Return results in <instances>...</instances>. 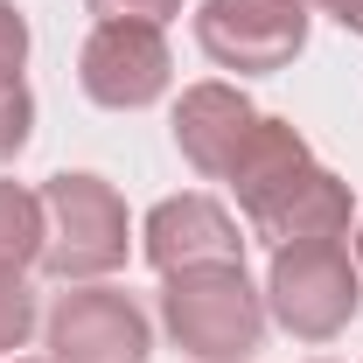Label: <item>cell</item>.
Here are the masks:
<instances>
[{
	"label": "cell",
	"instance_id": "e0dca14e",
	"mask_svg": "<svg viewBox=\"0 0 363 363\" xmlns=\"http://www.w3.org/2000/svg\"><path fill=\"white\" fill-rule=\"evenodd\" d=\"M357 272H363V203H357Z\"/></svg>",
	"mask_w": 363,
	"mask_h": 363
},
{
	"label": "cell",
	"instance_id": "6da1fadb",
	"mask_svg": "<svg viewBox=\"0 0 363 363\" xmlns=\"http://www.w3.org/2000/svg\"><path fill=\"white\" fill-rule=\"evenodd\" d=\"M161 321H168L182 357L238 363V357H252L259 335H266V301L252 294L245 266H196V272H168Z\"/></svg>",
	"mask_w": 363,
	"mask_h": 363
},
{
	"label": "cell",
	"instance_id": "4fadbf2b",
	"mask_svg": "<svg viewBox=\"0 0 363 363\" xmlns=\"http://www.w3.org/2000/svg\"><path fill=\"white\" fill-rule=\"evenodd\" d=\"M35 133V98L21 77H0V161H14Z\"/></svg>",
	"mask_w": 363,
	"mask_h": 363
},
{
	"label": "cell",
	"instance_id": "9c48e42d",
	"mask_svg": "<svg viewBox=\"0 0 363 363\" xmlns=\"http://www.w3.org/2000/svg\"><path fill=\"white\" fill-rule=\"evenodd\" d=\"M252 119H259V105L245 98L238 84H189L175 105V147L189 154V168L196 175H230V161H238V147L252 133Z\"/></svg>",
	"mask_w": 363,
	"mask_h": 363
},
{
	"label": "cell",
	"instance_id": "5b68a950",
	"mask_svg": "<svg viewBox=\"0 0 363 363\" xmlns=\"http://www.w3.org/2000/svg\"><path fill=\"white\" fill-rule=\"evenodd\" d=\"M168 43L154 21H98L91 43L77 49V84L105 112H140L168 91Z\"/></svg>",
	"mask_w": 363,
	"mask_h": 363
},
{
	"label": "cell",
	"instance_id": "d6986e66",
	"mask_svg": "<svg viewBox=\"0 0 363 363\" xmlns=\"http://www.w3.org/2000/svg\"><path fill=\"white\" fill-rule=\"evenodd\" d=\"M294 7H308V0H294Z\"/></svg>",
	"mask_w": 363,
	"mask_h": 363
},
{
	"label": "cell",
	"instance_id": "30bf717a",
	"mask_svg": "<svg viewBox=\"0 0 363 363\" xmlns=\"http://www.w3.org/2000/svg\"><path fill=\"white\" fill-rule=\"evenodd\" d=\"M350 217H357V203H350V182L328 175V168H315V175L301 182L272 217H259V238H266L272 252L279 245H308V238H350Z\"/></svg>",
	"mask_w": 363,
	"mask_h": 363
},
{
	"label": "cell",
	"instance_id": "9a60e30c",
	"mask_svg": "<svg viewBox=\"0 0 363 363\" xmlns=\"http://www.w3.org/2000/svg\"><path fill=\"white\" fill-rule=\"evenodd\" d=\"M98 21H168V14H182V0H84Z\"/></svg>",
	"mask_w": 363,
	"mask_h": 363
},
{
	"label": "cell",
	"instance_id": "3957f363",
	"mask_svg": "<svg viewBox=\"0 0 363 363\" xmlns=\"http://www.w3.org/2000/svg\"><path fill=\"white\" fill-rule=\"evenodd\" d=\"M266 308L279 315L286 335L301 342H335L363 308V272L342 238H308V245H279L266 272Z\"/></svg>",
	"mask_w": 363,
	"mask_h": 363
},
{
	"label": "cell",
	"instance_id": "ac0fdd59",
	"mask_svg": "<svg viewBox=\"0 0 363 363\" xmlns=\"http://www.w3.org/2000/svg\"><path fill=\"white\" fill-rule=\"evenodd\" d=\"M14 363H43V357H14Z\"/></svg>",
	"mask_w": 363,
	"mask_h": 363
},
{
	"label": "cell",
	"instance_id": "8992f818",
	"mask_svg": "<svg viewBox=\"0 0 363 363\" xmlns=\"http://www.w3.org/2000/svg\"><path fill=\"white\" fill-rule=\"evenodd\" d=\"M147 315L112 286H77L49 308V363H147Z\"/></svg>",
	"mask_w": 363,
	"mask_h": 363
},
{
	"label": "cell",
	"instance_id": "2e32d148",
	"mask_svg": "<svg viewBox=\"0 0 363 363\" xmlns=\"http://www.w3.org/2000/svg\"><path fill=\"white\" fill-rule=\"evenodd\" d=\"M321 7H328V14H335L350 35H363V0H321Z\"/></svg>",
	"mask_w": 363,
	"mask_h": 363
},
{
	"label": "cell",
	"instance_id": "8fae6325",
	"mask_svg": "<svg viewBox=\"0 0 363 363\" xmlns=\"http://www.w3.org/2000/svg\"><path fill=\"white\" fill-rule=\"evenodd\" d=\"M43 259V196L21 182H0V266H35Z\"/></svg>",
	"mask_w": 363,
	"mask_h": 363
},
{
	"label": "cell",
	"instance_id": "ba28073f",
	"mask_svg": "<svg viewBox=\"0 0 363 363\" xmlns=\"http://www.w3.org/2000/svg\"><path fill=\"white\" fill-rule=\"evenodd\" d=\"M321 161L308 154V140L294 133L286 119H272V112H259L252 119V133H245V147H238V161H230V189H238V210L259 224V217H272L301 182L315 175Z\"/></svg>",
	"mask_w": 363,
	"mask_h": 363
},
{
	"label": "cell",
	"instance_id": "277c9868",
	"mask_svg": "<svg viewBox=\"0 0 363 363\" xmlns=\"http://www.w3.org/2000/svg\"><path fill=\"white\" fill-rule=\"evenodd\" d=\"M196 43L217 70H286L308 49V7H294V0H203Z\"/></svg>",
	"mask_w": 363,
	"mask_h": 363
},
{
	"label": "cell",
	"instance_id": "52a82bcc",
	"mask_svg": "<svg viewBox=\"0 0 363 363\" xmlns=\"http://www.w3.org/2000/svg\"><path fill=\"white\" fill-rule=\"evenodd\" d=\"M140 252H147V266L161 279L168 272H196V266H245V238L230 224V210L210 203V196L154 203L147 224H140Z\"/></svg>",
	"mask_w": 363,
	"mask_h": 363
},
{
	"label": "cell",
	"instance_id": "7c38bea8",
	"mask_svg": "<svg viewBox=\"0 0 363 363\" xmlns=\"http://www.w3.org/2000/svg\"><path fill=\"white\" fill-rule=\"evenodd\" d=\"M28 335H35V286L14 266H0V357L21 350Z\"/></svg>",
	"mask_w": 363,
	"mask_h": 363
},
{
	"label": "cell",
	"instance_id": "5bb4252c",
	"mask_svg": "<svg viewBox=\"0 0 363 363\" xmlns=\"http://www.w3.org/2000/svg\"><path fill=\"white\" fill-rule=\"evenodd\" d=\"M21 63H28V14L0 0V77H21Z\"/></svg>",
	"mask_w": 363,
	"mask_h": 363
},
{
	"label": "cell",
	"instance_id": "7a4b0ae2",
	"mask_svg": "<svg viewBox=\"0 0 363 363\" xmlns=\"http://www.w3.org/2000/svg\"><path fill=\"white\" fill-rule=\"evenodd\" d=\"M43 259L56 279H105L126 266V203L105 175H49L43 189Z\"/></svg>",
	"mask_w": 363,
	"mask_h": 363
}]
</instances>
